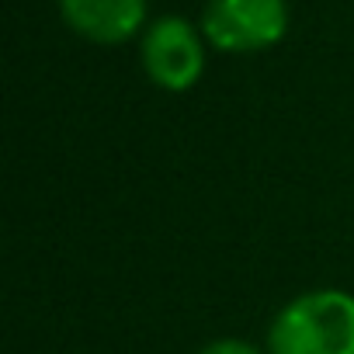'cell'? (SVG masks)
I'll list each match as a JSON object with an SVG mask.
<instances>
[{
	"label": "cell",
	"instance_id": "obj_2",
	"mask_svg": "<svg viewBox=\"0 0 354 354\" xmlns=\"http://www.w3.org/2000/svg\"><path fill=\"white\" fill-rule=\"evenodd\" d=\"M288 28L285 0H209L202 11L205 39L223 53H257Z\"/></svg>",
	"mask_w": 354,
	"mask_h": 354
},
{
	"label": "cell",
	"instance_id": "obj_5",
	"mask_svg": "<svg viewBox=\"0 0 354 354\" xmlns=\"http://www.w3.org/2000/svg\"><path fill=\"white\" fill-rule=\"evenodd\" d=\"M198 354H264L261 347H254L250 340H240V337H223V340H212L209 347H202Z\"/></svg>",
	"mask_w": 354,
	"mask_h": 354
},
{
	"label": "cell",
	"instance_id": "obj_3",
	"mask_svg": "<svg viewBox=\"0 0 354 354\" xmlns=\"http://www.w3.org/2000/svg\"><path fill=\"white\" fill-rule=\"evenodd\" d=\"M142 70L163 91H188L205 70L202 35L188 18L163 15L142 32Z\"/></svg>",
	"mask_w": 354,
	"mask_h": 354
},
{
	"label": "cell",
	"instance_id": "obj_1",
	"mask_svg": "<svg viewBox=\"0 0 354 354\" xmlns=\"http://www.w3.org/2000/svg\"><path fill=\"white\" fill-rule=\"evenodd\" d=\"M268 354H354V295L313 288L285 302L268 330Z\"/></svg>",
	"mask_w": 354,
	"mask_h": 354
},
{
	"label": "cell",
	"instance_id": "obj_4",
	"mask_svg": "<svg viewBox=\"0 0 354 354\" xmlns=\"http://www.w3.org/2000/svg\"><path fill=\"white\" fill-rule=\"evenodd\" d=\"M59 11L91 42H125L146 18V0H59Z\"/></svg>",
	"mask_w": 354,
	"mask_h": 354
}]
</instances>
